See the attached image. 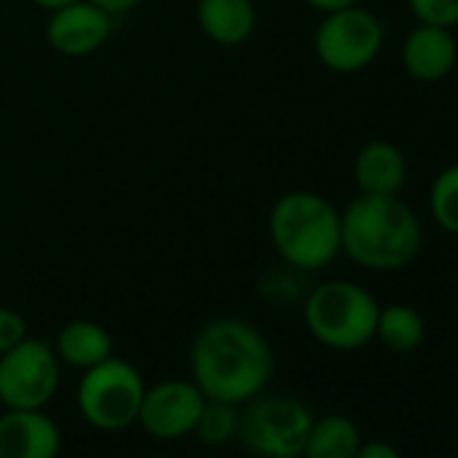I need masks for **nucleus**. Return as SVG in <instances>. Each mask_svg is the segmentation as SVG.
Wrapping results in <instances>:
<instances>
[{
	"label": "nucleus",
	"instance_id": "f257e3e1",
	"mask_svg": "<svg viewBox=\"0 0 458 458\" xmlns=\"http://www.w3.org/2000/svg\"><path fill=\"white\" fill-rule=\"evenodd\" d=\"M191 380L205 399L243 404L259 396L276 369L267 337L249 321L213 318L208 321L189 353Z\"/></svg>",
	"mask_w": 458,
	"mask_h": 458
},
{
	"label": "nucleus",
	"instance_id": "f03ea898",
	"mask_svg": "<svg viewBox=\"0 0 458 458\" xmlns=\"http://www.w3.org/2000/svg\"><path fill=\"white\" fill-rule=\"evenodd\" d=\"M343 254L372 273H396L423 249V226L399 194H359L340 210Z\"/></svg>",
	"mask_w": 458,
	"mask_h": 458
},
{
	"label": "nucleus",
	"instance_id": "7ed1b4c3",
	"mask_svg": "<svg viewBox=\"0 0 458 458\" xmlns=\"http://www.w3.org/2000/svg\"><path fill=\"white\" fill-rule=\"evenodd\" d=\"M267 229L273 249L294 270L318 273L343 254L340 210L318 191L297 189L278 197Z\"/></svg>",
	"mask_w": 458,
	"mask_h": 458
},
{
	"label": "nucleus",
	"instance_id": "20e7f679",
	"mask_svg": "<svg viewBox=\"0 0 458 458\" xmlns=\"http://www.w3.org/2000/svg\"><path fill=\"white\" fill-rule=\"evenodd\" d=\"M380 305L353 281L318 284L305 300L308 332L332 351H359L375 340Z\"/></svg>",
	"mask_w": 458,
	"mask_h": 458
},
{
	"label": "nucleus",
	"instance_id": "39448f33",
	"mask_svg": "<svg viewBox=\"0 0 458 458\" xmlns=\"http://www.w3.org/2000/svg\"><path fill=\"white\" fill-rule=\"evenodd\" d=\"M143 394V375L130 361L108 356L106 361L84 369L76 388V404L89 426L100 431H124L138 423Z\"/></svg>",
	"mask_w": 458,
	"mask_h": 458
},
{
	"label": "nucleus",
	"instance_id": "423d86ee",
	"mask_svg": "<svg viewBox=\"0 0 458 458\" xmlns=\"http://www.w3.org/2000/svg\"><path fill=\"white\" fill-rule=\"evenodd\" d=\"M383 44H386L383 22L372 12L361 9L359 4L324 14L313 36V49L318 63L332 73H343V76L361 73L364 68H369L383 52Z\"/></svg>",
	"mask_w": 458,
	"mask_h": 458
},
{
	"label": "nucleus",
	"instance_id": "0eeeda50",
	"mask_svg": "<svg viewBox=\"0 0 458 458\" xmlns=\"http://www.w3.org/2000/svg\"><path fill=\"white\" fill-rule=\"evenodd\" d=\"M60 367L55 345L28 335L0 356V402L6 410H44L60 388Z\"/></svg>",
	"mask_w": 458,
	"mask_h": 458
},
{
	"label": "nucleus",
	"instance_id": "6e6552de",
	"mask_svg": "<svg viewBox=\"0 0 458 458\" xmlns=\"http://www.w3.org/2000/svg\"><path fill=\"white\" fill-rule=\"evenodd\" d=\"M313 426L310 410L294 399V396H254L249 407L241 412L238 434L243 445L262 455H286V453H302L308 431Z\"/></svg>",
	"mask_w": 458,
	"mask_h": 458
},
{
	"label": "nucleus",
	"instance_id": "1a4fd4ad",
	"mask_svg": "<svg viewBox=\"0 0 458 458\" xmlns=\"http://www.w3.org/2000/svg\"><path fill=\"white\" fill-rule=\"evenodd\" d=\"M205 394L194 380H162L146 388L138 423L154 439H181L194 434Z\"/></svg>",
	"mask_w": 458,
	"mask_h": 458
},
{
	"label": "nucleus",
	"instance_id": "9d476101",
	"mask_svg": "<svg viewBox=\"0 0 458 458\" xmlns=\"http://www.w3.org/2000/svg\"><path fill=\"white\" fill-rule=\"evenodd\" d=\"M47 41L63 57H87L95 55L114 30V17L95 6L92 0H76L57 12H49Z\"/></svg>",
	"mask_w": 458,
	"mask_h": 458
},
{
	"label": "nucleus",
	"instance_id": "9b49d317",
	"mask_svg": "<svg viewBox=\"0 0 458 458\" xmlns=\"http://www.w3.org/2000/svg\"><path fill=\"white\" fill-rule=\"evenodd\" d=\"M63 434L44 410H6L0 415V458H57Z\"/></svg>",
	"mask_w": 458,
	"mask_h": 458
},
{
	"label": "nucleus",
	"instance_id": "f8f14e48",
	"mask_svg": "<svg viewBox=\"0 0 458 458\" xmlns=\"http://www.w3.org/2000/svg\"><path fill=\"white\" fill-rule=\"evenodd\" d=\"M458 63V44L453 30L437 25H415L402 44V68L423 84L442 81Z\"/></svg>",
	"mask_w": 458,
	"mask_h": 458
},
{
	"label": "nucleus",
	"instance_id": "ddd939ff",
	"mask_svg": "<svg viewBox=\"0 0 458 458\" xmlns=\"http://www.w3.org/2000/svg\"><path fill=\"white\" fill-rule=\"evenodd\" d=\"M353 181L361 194H399L407 183V159L388 140H369L356 151Z\"/></svg>",
	"mask_w": 458,
	"mask_h": 458
},
{
	"label": "nucleus",
	"instance_id": "4468645a",
	"mask_svg": "<svg viewBox=\"0 0 458 458\" xmlns=\"http://www.w3.org/2000/svg\"><path fill=\"white\" fill-rule=\"evenodd\" d=\"M197 25L218 47H241L254 36V0H197Z\"/></svg>",
	"mask_w": 458,
	"mask_h": 458
},
{
	"label": "nucleus",
	"instance_id": "2eb2a0df",
	"mask_svg": "<svg viewBox=\"0 0 458 458\" xmlns=\"http://www.w3.org/2000/svg\"><path fill=\"white\" fill-rule=\"evenodd\" d=\"M55 351L63 364L84 372V369L106 361L108 356H114V340H111L108 329L100 327L98 321L79 318L60 329V335L55 340Z\"/></svg>",
	"mask_w": 458,
	"mask_h": 458
},
{
	"label": "nucleus",
	"instance_id": "dca6fc26",
	"mask_svg": "<svg viewBox=\"0 0 458 458\" xmlns=\"http://www.w3.org/2000/svg\"><path fill=\"white\" fill-rule=\"evenodd\" d=\"M361 445V431L348 415H324L313 418L308 431L302 458H353Z\"/></svg>",
	"mask_w": 458,
	"mask_h": 458
},
{
	"label": "nucleus",
	"instance_id": "f3484780",
	"mask_svg": "<svg viewBox=\"0 0 458 458\" xmlns=\"http://www.w3.org/2000/svg\"><path fill=\"white\" fill-rule=\"evenodd\" d=\"M426 337L423 316L410 305H386L377 313L375 340H380L391 353H412Z\"/></svg>",
	"mask_w": 458,
	"mask_h": 458
},
{
	"label": "nucleus",
	"instance_id": "a211bd4d",
	"mask_svg": "<svg viewBox=\"0 0 458 458\" xmlns=\"http://www.w3.org/2000/svg\"><path fill=\"white\" fill-rule=\"evenodd\" d=\"M238 426H241L238 404L205 399L202 412H199L197 426H194V434L202 439V445H208V447H221V445L233 442V439L238 437Z\"/></svg>",
	"mask_w": 458,
	"mask_h": 458
},
{
	"label": "nucleus",
	"instance_id": "6ab92c4d",
	"mask_svg": "<svg viewBox=\"0 0 458 458\" xmlns=\"http://www.w3.org/2000/svg\"><path fill=\"white\" fill-rule=\"evenodd\" d=\"M428 213L439 229L458 238V162L437 173L428 189Z\"/></svg>",
	"mask_w": 458,
	"mask_h": 458
},
{
	"label": "nucleus",
	"instance_id": "aec40b11",
	"mask_svg": "<svg viewBox=\"0 0 458 458\" xmlns=\"http://www.w3.org/2000/svg\"><path fill=\"white\" fill-rule=\"evenodd\" d=\"M415 22L437 28H458V0H407Z\"/></svg>",
	"mask_w": 458,
	"mask_h": 458
},
{
	"label": "nucleus",
	"instance_id": "412c9836",
	"mask_svg": "<svg viewBox=\"0 0 458 458\" xmlns=\"http://www.w3.org/2000/svg\"><path fill=\"white\" fill-rule=\"evenodd\" d=\"M25 337H28V321L17 310L0 305V356L20 345Z\"/></svg>",
	"mask_w": 458,
	"mask_h": 458
},
{
	"label": "nucleus",
	"instance_id": "4be33fe9",
	"mask_svg": "<svg viewBox=\"0 0 458 458\" xmlns=\"http://www.w3.org/2000/svg\"><path fill=\"white\" fill-rule=\"evenodd\" d=\"M353 458H402V453L388 442L372 439V442H361Z\"/></svg>",
	"mask_w": 458,
	"mask_h": 458
},
{
	"label": "nucleus",
	"instance_id": "5701e85b",
	"mask_svg": "<svg viewBox=\"0 0 458 458\" xmlns=\"http://www.w3.org/2000/svg\"><path fill=\"white\" fill-rule=\"evenodd\" d=\"M95 6H100V9H106L111 17H119V14H127V12H132L135 6H140L143 0H92Z\"/></svg>",
	"mask_w": 458,
	"mask_h": 458
},
{
	"label": "nucleus",
	"instance_id": "b1692460",
	"mask_svg": "<svg viewBox=\"0 0 458 458\" xmlns=\"http://www.w3.org/2000/svg\"><path fill=\"white\" fill-rule=\"evenodd\" d=\"M305 4L321 14H332V12H340V9H348V6H356L359 0H305Z\"/></svg>",
	"mask_w": 458,
	"mask_h": 458
},
{
	"label": "nucleus",
	"instance_id": "393cba45",
	"mask_svg": "<svg viewBox=\"0 0 458 458\" xmlns=\"http://www.w3.org/2000/svg\"><path fill=\"white\" fill-rule=\"evenodd\" d=\"M33 4L38 9H44V12H57V9H63L68 4H76V0H33Z\"/></svg>",
	"mask_w": 458,
	"mask_h": 458
},
{
	"label": "nucleus",
	"instance_id": "a878e982",
	"mask_svg": "<svg viewBox=\"0 0 458 458\" xmlns=\"http://www.w3.org/2000/svg\"><path fill=\"white\" fill-rule=\"evenodd\" d=\"M270 458H302V453H286V455H270Z\"/></svg>",
	"mask_w": 458,
	"mask_h": 458
},
{
	"label": "nucleus",
	"instance_id": "bb28decb",
	"mask_svg": "<svg viewBox=\"0 0 458 458\" xmlns=\"http://www.w3.org/2000/svg\"><path fill=\"white\" fill-rule=\"evenodd\" d=\"M205 458H218V455H205Z\"/></svg>",
	"mask_w": 458,
	"mask_h": 458
},
{
	"label": "nucleus",
	"instance_id": "cd10ccee",
	"mask_svg": "<svg viewBox=\"0 0 458 458\" xmlns=\"http://www.w3.org/2000/svg\"><path fill=\"white\" fill-rule=\"evenodd\" d=\"M151 458H165V455H151Z\"/></svg>",
	"mask_w": 458,
	"mask_h": 458
}]
</instances>
